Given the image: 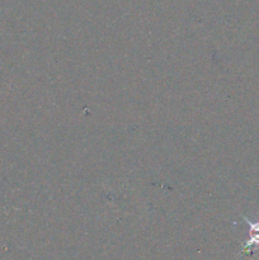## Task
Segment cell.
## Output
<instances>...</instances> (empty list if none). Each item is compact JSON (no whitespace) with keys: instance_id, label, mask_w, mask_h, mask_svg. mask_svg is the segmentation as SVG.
<instances>
[{"instance_id":"1","label":"cell","mask_w":259,"mask_h":260,"mask_svg":"<svg viewBox=\"0 0 259 260\" xmlns=\"http://www.w3.org/2000/svg\"><path fill=\"white\" fill-rule=\"evenodd\" d=\"M243 218L249 226V239L243 244L241 253L251 255L253 249L259 248V221H251L246 216H243Z\"/></svg>"}]
</instances>
